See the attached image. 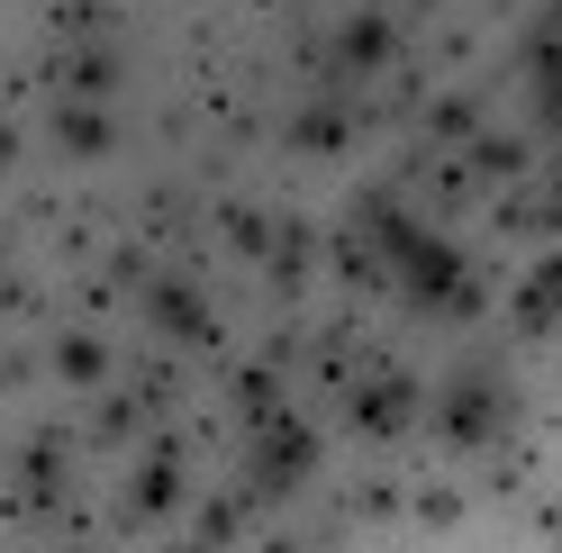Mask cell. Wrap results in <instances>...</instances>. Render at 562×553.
<instances>
[{"instance_id": "cell-1", "label": "cell", "mask_w": 562, "mask_h": 553, "mask_svg": "<svg viewBox=\"0 0 562 553\" xmlns=\"http://www.w3.org/2000/svg\"><path fill=\"white\" fill-rule=\"evenodd\" d=\"M381 246L400 255V272H408V291H417V300H436V308H453V318H463V308L481 300V291L463 282V255H453L445 236H417V227H408L400 210H381Z\"/></svg>"}, {"instance_id": "cell-2", "label": "cell", "mask_w": 562, "mask_h": 553, "mask_svg": "<svg viewBox=\"0 0 562 553\" xmlns=\"http://www.w3.org/2000/svg\"><path fill=\"white\" fill-rule=\"evenodd\" d=\"M499 427H508V399L490 391V382H453V391L436 399V436L463 444V454H472V444H490Z\"/></svg>"}, {"instance_id": "cell-3", "label": "cell", "mask_w": 562, "mask_h": 553, "mask_svg": "<svg viewBox=\"0 0 562 553\" xmlns=\"http://www.w3.org/2000/svg\"><path fill=\"white\" fill-rule=\"evenodd\" d=\"M318 463V436H308L300 418H281V427H263V490H291V481Z\"/></svg>"}, {"instance_id": "cell-4", "label": "cell", "mask_w": 562, "mask_h": 553, "mask_svg": "<svg viewBox=\"0 0 562 553\" xmlns=\"http://www.w3.org/2000/svg\"><path fill=\"white\" fill-rule=\"evenodd\" d=\"M55 146H64V155H82V163H91V155H110V119H100L91 100L64 91V100H55Z\"/></svg>"}, {"instance_id": "cell-5", "label": "cell", "mask_w": 562, "mask_h": 553, "mask_svg": "<svg viewBox=\"0 0 562 553\" xmlns=\"http://www.w3.org/2000/svg\"><path fill=\"white\" fill-rule=\"evenodd\" d=\"M408 408H417V391H408V382H372V391L355 399V427H372V436H391V427L408 418Z\"/></svg>"}, {"instance_id": "cell-6", "label": "cell", "mask_w": 562, "mask_h": 553, "mask_svg": "<svg viewBox=\"0 0 562 553\" xmlns=\"http://www.w3.org/2000/svg\"><path fill=\"white\" fill-rule=\"evenodd\" d=\"M64 91H74V100H110V91H119V64H110V55L64 64Z\"/></svg>"}, {"instance_id": "cell-7", "label": "cell", "mask_w": 562, "mask_h": 553, "mask_svg": "<svg viewBox=\"0 0 562 553\" xmlns=\"http://www.w3.org/2000/svg\"><path fill=\"white\" fill-rule=\"evenodd\" d=\"M155 327H172V336H209V318L191 308V291H155Z\"/></svg>"}, {"instance_id": "cell-8", "label": "cell", "mask_w": 562, "mask_h": 553, "mask_svg": "<svg viewBox=\"0 0 562 553\" xmlns=\"http://www.w3.org/2000/svg\"><path fill=\"white\" fill-rule=\"evenodd\" d=\"M381 55H391V27H381V19H355V27H345V64H381Z\"/></svg>"}, {"instance_id": "cell-9", "label": "cell", "mask_w": 562, "mask_h": 553, "mask_svg": "<svg viewBox=\"0 0 562 553\" xmlns=\"http://www.w3.org/2000/svg\"><path fill=\"white\" fill-rule=\"evenodd\" d=\"M291 136H300L308 155H336V146H345V119H336V110H308V119H300Z\"/></svg>"}, {"instance_id": "cell-10", "label": "cell", "mask_w": 562, "mask_h": 553, "mask_svg": "<svg viewBox=\"0 0 562 553\" xmlns=\"http://www.w3.org/2000/svg\"><path fill=\"white\" fill-rule=\"evenodd\" d=\"M55 363H64V382H100V345H91V336H64Z\"/></svg>"}, {"instance_id": "cell-11", "label": "cell", "mask_w": 562, "mask_h": 553, "mask_svg": "<svg viewBox=\"0 0 562 553\" xmlns=\"http://www.w3.org/2000/svg\"><path fill=\"white\" fill-rule=\"evenodd\" d=\"M19 163V127H0V172H10Z\"/></svg>"}, {"instance_id": "cell-12", "label": "cell", "mask_w": 562, "mask_h": 553, "mask_svg": "<svg viewBox=\"0 0 562 553\" xmlns=\"http://www.w3.org/2000/svg\"><path fill=\"white\" fill-rule=\"evenodd\" d=\"M553 119H562V82H553Z\"/></svg>"}]
</instances>
